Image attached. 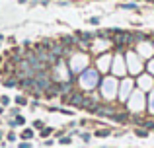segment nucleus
<instances>
[{"mask_svg":"<svg viewBox=\"0 0 154 148\" xmlns=\"http://www.w3.org/2000/svg\"><path fill=\"white\" fill-rule=\"evenodd\" d=\"M68 101H70L72 105L82 107V103H84V94H82V92H74V90H72V95H70V99H68Z\"/></svg>","mask_w":154,"mask_h":148,"instance_id":"f257e3e1","label":"nucleus"},{"mask_svg":"<svg viewBox=\"0 0 154 148\" xmlns=\"http://www.w3.org/2000/svg\"><path fill=\"white\" fill-rule=\"evenodd\" d=\"M90 23H92V26H98V23H100V18H90Z\"/></svg>","mask_w":154,"mask_h":148,"instance_id":"39448f33","label":"nucleus"},{"mask_svg":"<svg viewBox=\"0 0 154 148\" xmlns=\"http://www.w3.org/2000/svg\"><path fill=\"white\" fill-rule=\"evenodd\" d=\"M60 142H63V144H70V138H68V137H64V138H63Z\"/></svg>","mask_w":154,"mask_h":148,"instance_id":"423d86ee","label":"nucleus"},{"mask_svg":"<svg viewBox=\"0 0 154 148\" xmlns=\"http://www.w3.org/2000/svg\"><path fill=\"white\" fill-rule=\"evenodd\" d=\"M96 134H98V137H109V134H111V131H109V129H100Z\"/></svg>","mask_w":154,"mask_h":148,"instance_id":"7ed1b4c3","label":"nucleus"},{"mask_svg":"<svg viewBox=\"0 0 154 148\" xmlns=\"http://www.w3.org/2000/svg\"><path fill=\"white\" fill-rule=\"evenodd\" d=\"M121 8H123V10H139L137 4H121Z\"/></svg>","mask_w":154,"mask_h":148,"instance_id":"20e7f679","label":"nucleus"},{"mask_svg":"<svg viewBox=\"0 0 154 148\" xmlns=\"http://www.w3.org/2000/svg\"><path fill=\"white\" fill-rule=\"evenodd\" d=\"M135 134L137 137H148V129H135Z\"/></svg>","mask_w":154,"mask_h":148,"instance_id":"f03ea898","label":"nucleus"}]
</instances>
